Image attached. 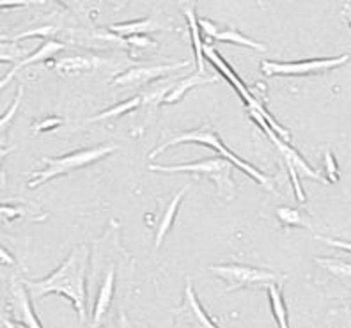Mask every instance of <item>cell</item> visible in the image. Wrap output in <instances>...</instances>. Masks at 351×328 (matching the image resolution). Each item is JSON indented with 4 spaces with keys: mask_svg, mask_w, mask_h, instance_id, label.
<instances>
[{
    "mask_svg": "<svg viewBox=\"0 0 351 328\" xmlns=\"http://www.w3.org/2000/svg\"><path fill=\"white\" fill-rule=\"evenodd\" d=\"M87 268H89V250L86 245H78L48 277L41 281L23 279V282L32 300H41L48 294L66 296L73 303L80 323H87Z\"/></svg>",
    "mask_w": 351,
    "mask_h": 328,
    "instance_id": "6da1fadb",
    "label": "cell"
},
{
    "mask_svg": "<svg viewBox=\"0 0 351 328\" xmlns=\"http://www.w3.org/2000/svg\"><path fill=\"white\" fill-rule=\"evenodd\" d=\"M184 142H197V144H202V145H208V148H211V150H215L219 154H222L223 158H227V160H231L232 163H234L238 169H240L241 172H245L247 176H250V178L256 181V183H259L261 187H265L268 192L271 194H277V190L274 188V179L270 178V176L263 174L261 171H257L256 167L250 165V163H247L245 160H241L240 156L236 153H232L229 148H227L226 144H223L222 137L219 135V133L215 132L211 126H201V128L197 130H190V132H183V133H178L176 137H172V139H169L167 142H163V144H160L158 148L154 151H151L149 153V158H154L158 156L160 153H163V151L171 150L172 145H178V144H184Z\"/></svg>",
    "mask_w": 351,
    "mask_h": 328,
    "instance_id": "7a4b0ae2",
    "label": "cell"
},
{
    "mask_svg": "<svg viewBox=\"0 0 351 328\" xmlns=\"http://www.w3.org/2000/svg\"><path fill=\"white\" fill-rule=\"evenodd\" d=\"M231 160L223 156L202 158L193 163H178V165H149V171L154 172H190L201 179H210L217 187L220 199L232 200L236 197V185L231 178Z\"/></svg>",
    "mask_w": 351,
    "mask_h": 328,
    "instance_id": "3957f363",
    "label": "cell"
},
{
    "mask_svg": "<svg viewBox=\"0 0 351 328\" xmlns=\"http://www.w3.org/2000/svg\"><path fill=\"white\" fill-rule=\"evenodd\" d=\"M117 150H119V145L116 144H101L95 145V148H87V150L73 151V153L62 154V156L57 158H43V163L47 167H45L43 171H38L30 176L29 187L36 188L39 185L50 181V179L71 174V172L78 171V169L89 167L90 163L99 162L101 158L116 153Z\"/></svg>",
    "mask_w": 351,
    "mask_h": 328,
    "instance_id": "277c9868",
    "label": "cell"
},
{
    "mask_svg": "<svg viewBox=\"0 0 351 328\" xmlns=\"http://www.w3.org/2000/svg\"><path fill=\"white\" fill-rule=\"evenodd\" d=\"M204 57H206V60H210L211 66H215V68L222 73V77L226 78L229 84H231V87L236 91V94H240V98L243 99L245 107L249 108V110H254V112H257V114H261L263 117L266 119V123L270 124V128L274 130V132L277 133L280 139H284V141H289V137H291L289 130L282 128V126H280V124H278L277 121L274 119V115L266 110V108L261 105V102H259V99H257L249 89H247V86H245L243 82H241V78L236 75L234 69L227 65L226 60L222 59V56H220L219 51L215 50V48L211 47V45H208V43H204Z\"/></svg>",
    "mask_w": 351,
    "mask_h": 328,
    "instance_id": "5b68a950",
    "label": "cell"
},
{
    "mask_svg": "<svg viewBox=\"0 0 351 328\" xmlns=\"http://www.w3.org/2000/svg\"><path fill=\"white\" fill-rule=\"evenodd\" d=\"M210 272L226 282L227 293L245 288H266L284 279V275L277 272L247 266V264H213L210 266Z\"/></svg>",
    "mask_w": 351,
    "mask_h": 328,
    "instance_id": "8992f818",
    "label": "cell"
},
{
    "mask_svg": "<svg viewBox=\"0 0 351 328\" xmlns=\"http://www.w3.org/2000/svg\"><path fill=\"white\" fill-rule=\"evenodd\" d=\"M350 60V56L323 57V59H304L293 62H277V60H263L261 71L266 77H307L316 73H325L328 69L344 66Z\"/></svg>",
    "mask_w": 351,
    "mask_h": 328,
    "instance_id": "52a82bcc",
    "label": "cell"
},
{
    "mask_svg": "<svg viewBox=\"0 0 351 328\" xmlns=\"http://www.w3.org/2000/svg\"><path fill=\"white\" fill-rule=\"evenodd\" d=\"M8 309L9 314H11V320L25 325L27 328H45L43 325H41V321H39L38 314L34 312L32 296H30L23 279H11V284H9Z\"/></svg>",
    "mask_w": 351,
    "mask_h": 328,
    "instance_id": "ba28073f",
    "label": "cell"
},
{
    "mask_svg": "<svg viewBox=\"0 0 351 328\" xmlns=\"http://www.w3.org/2000/svg\"><path fill=\"white\" fill-rule=\"evenodd\" d=\"M189 60L183 62H176V65H158V66H135V68L126 69L125 73H121L114 78V86L123 87H142L153 82H158L160 78L169 77L171 73L180 71V69L189 68Z\"/></svg>",
    "mask_w": 351,
    "mask_h": 328,
    "instance_id": "9c48e42d",
    "label": "cell"
},
{
    "mask_svg": "<svg viewBox=\"0 0 351 328\" xmlns=\"http://www.w3.org/2000/svg\"><path fill=\"white\" fill-rule=\"evenodd\" d=\"M180 316L183 318V321L190 325L192 328H220L213 323L210 316L206 314V311L202 309L201 302H199L195 290H193L192 282L186 281V288H184V300L183 305L180 307Z\"/></svg>",
    "mask_w": 351,
    "mask_h": 328,
    "instance_id": "30bf717a",
    "label": "cell"
},
{
    "mask_svg": "<svg viewBox=\"0 0 351 328\" xmlns=\"http://www.w3.org/2000/svg\"><path fill=\"white\" fill-rule=\"evenodd\" d=\"M199 25H201L202 34L206 38H211L215 41H222V43H232V45H240V47L252 48V50L257 51H265L266 45L257 43L254 39H250L249 36L241 34L240 30L236 29H219L217 23H213L211 20H199Z\"/></svg>",
    "mask_w": 351,
    "mask_h": 328,
    "instance_id": "8fae6325",
    "label": "cell"
},
{
    "mask_svg": "<svg viewBox=\"0 0 351 328\" xmlns=\"http://www.w3.org/2000/svg\"><path fill=\"white\" fill-rule=\"evenodd\" d=\"M114 291H116V270L114 266L107 270L103 282L99 284L98 296H96L95 309H93V323L90 328H99L101 327L105 316L108 314V309L112 305V298H114Z\"/></svg>",
    "mask_w": 351,
    "mask_h": 328,
    "instance_id": "7c38bea8",
    "label": "cell"
},
{
    "mask_svg": "<svg viewBox=\"0 0 351 328\" xmlns=\"http://www.w3.org/2000/svg\"><path fill=\"white\" fill-rule=\"evenodd\" d=\"M105 60L95 54H75V56H66L62 59L53 62V69L59 75H77V73H86L90 69H96L101 66Z\"/></svg>",
    "mask_w": 351,
    "mask_h": 328,
    "instance_id": "4fadbf2b",
    "label": "cell"
},
{
    "mask_svg": "<svg viewBox=\"0 0 351 328\" xmlns=\"http://www.w3.org/2000/svg\"><path fill=\"white\" fill-rule=\"evenodd\" d=\"M217 80H219V78L213 77V75H208L206 71H195L192 73V75H189V77H180L178 82L174 84V87L171 89V93L165 96L163 103H169V105H171V103L180 102L184 94L189 93L190 89H193V87L204 86V84H215Z\"/></svg>",
    "mask_w": 351,
    "mask_h": 328,
    "instance_id": "5bb4252c",
    "label": "cell"
},
{
    "mask_svg": "<svg viewBox=\"0 0 351 328\" xmlns=\"http://www.w3.org/2000/svg\"><path fill=\"white\" fill-rule=\"evenodd\" d=\"M184 18H186V23H189L190 38H192V47L195 51V66H197V71H206V57H204V41H202L201 34V25H199L197 14H195V9L192 5H186L183 9Z\"/></svg>",
    "mask_w": 351,
    "mask_h": 328,
    "instance_id": "9a60e30c",
    "label": "cell"
},
{
    "mask_svg": "<svg viewBox=\"0 0 351 328\" xmlns=\"http://www.w3.org/2000/svg\"><path fill=\"white\" fill-rule=\"evenodd\" d=\"M162 29L163 25H160L154 18H142V20H133V22L116 23V25H110L108 30L116 32L121 38H132V36H146Z\"/></svg>",
    "mask_w": 351,
    "mask_h": 328,
    "instance_id": "2e32d148",
    "label": "cell"
},
{
    "mask_svg": "<svg viewBox=\"0 0 351 328\" xmlns=\"http://www.w3.org/2000/svg\"><path fill=\"white\" fill-rule=\"evenodd\" d=\"M189 188H190L189 185L181 188L180 192L172 197V200L169 202L167 208H165V213H163V218H162V222H160L158 231H156V238H154V248L162 247L163 239H165L167 233L171 231L172 224H174V218H176V215H178V209H180L181 200H183L184 194H186V190H189Z\"/></svg>",
    "mask_w": 351,
    "mask_h": 328,
    "instance_id": "e0dca14e",
    "label": "cell"
},
{
    "mask_svg": "<svg viewBox=\"0 0 351 328\" xmlns=\"http://www.w3.org/2000/svg\"><path fill=\"white\" fill-rule=\"evenodd\" d=\"M266 293H268L271 314H274L278 328H289V316H287V307H286V302H284L280 285H277V282L266 285Z\"/></svg>",
    "mask_w": 351,
    "mask_h": 328,
    "instance_id": "ac0fdd59",
    "label": "cell"
},
{
    "mask_svg": "<svg viewBox=\"0 0 351 328\" xmlns=\"http://www.w3.org/2000/svg\"><path fill=\"white\" fill-rule=\"evenodd\" d=\"M66 50V45L60 43V41H56V39H47L41 47L38 48V50H34L32 54H29V56L25 57V59L20 62V65H14L18 69L25 68V66H30V65H36V62H45V60L51 59V57L56 56V54H59V51Z\"/></svg>",
    "mask_w": 351,
    "mask_h": 328,
    "instance_id": "d6986e66",
    "label": "cell"
},
{
    "mask_svg": "<svg viewBox=\"0 0 351 328\" xmlns=\"http://www.w3.org/2000/svg\"><path fill=\"white\" fill-rule=\"evenodd\" d=\"M29 56V51L13 39L4 38L0 41V62L4 65H20L25 57Z\"/></svg>",
    "mask_w": 351,
    "mask_h": 328,
    "instance_id": "ffe728a7",
    "label": "cell"
},
{
    "mask_svg": "<svg viewBox=\"0 0 351 328\" xmlns=\"http://www.w3.org/2000/svg\"><path fill=\"white\" fill-rule=\"evenodd\" d=\"M62 8H66L69 13L77 14L78 18L90 20L96 16L99 9V0H57Z\"/></svg>",
    "mask_w": 351,
    "mask_h": 328,
    "instance_id": "44dd1931",
    "label": "cell"
},
{
    "mask_svg": "<svg viewBox=\"0 0 351 328\" xmlns=\"http://www.w3.org/2000/svg\"><path fill=\"white\" fill-rule=\"evenodd\" d=\"M314 263H317L323 270L332 273L339 281L351 282V263L346 261L334 259V257H314Z\"/></svg>",
    "mask_w": 351,
    "mask_h": 328,
    "instance_id": "7402d4cb",
    "label": "cell"
},
{
    "mask_svg": "<svg viewBox=\"0 0 351 328\" xmlns=\"http://www.w3.org/2000/svg\"><path fill=\"white\" fill-rule=\"evenodd\" d=\"M138 107H142V96H141V94H138V96H135V98H130V99H126V102L119 103V105H116V107L103 110L101 114L95 115V117H90L89 123H98V121L110 119V117H119V115L128 114V112L135 110V108H138Z\"/></svg>",
    "mask_w": 351,
    "mask_h": 328,
    "instance_id": "603a6c76",
    "label": "cell"
},
{
    "mask_svg": "<svg viewBox=\"0 0 351 328\" xmlns=\"http://www.w3.org/2000/svg\"><path fill=\"white\" fill-rule=\"evenodd\" d=\"M22 98H23V86H20L18 87L16 94H14V99L13 103H11V107H9L4 114L0 115V139L4 137V133L8 132V128L11 126V123H13L14 115L18 114V108H20V105H22Z\"/></svg>",
    "mask_w": 351,
    "mask_h": 328,
    "instance_id": "cb8c5ba5",
    "label": "cell"
},
{
    "mask_svg": "<svg viewBox=\"0 0 351 328\" xmlns=\"http://www.w3.org/2000/svg\"><path fill=\"white\" fill-rule=\"evenodd\" d=\"M277 217L278 220L286 224V226H293V227H311L307 218L295 208H278L277 209Z\"/></svg>",
    "mask_w": 351,
    "mask_h": 328,
    "instance_id": "d4e9b609",
    "label": "cell"
},
{
    "mask_svg": "<svg viewBox=\"0 0 351 328\" xmlns=\"http://www.w3.org/2000/svg\"><path fill=\"white\" fill-rule=\"evenodd\" d=\"M56 32H57V27L45 25V27H38V29L25 30V32H22V34H16L9 39H13V41H22V39H27V38H50V36H53Z\"/></svg>",
    "mask_w": 351,
    "mask_h": 328,
    "instance_id": "484cf974",
    "label": "cell"
},
{
    "mask_svg": "<svg viewBox=\"0 0 351 328\" xmlns=\"http://www.w3.org/2000/svg\"><path fill=\"white\" fill-rule=\"evenodd\" d=\"M62 124V119L60 117H47L43 121H38V123L32 124V132L34 133H43V132H50V130L57 128Z\"/></svg>",
    "mask_w": 351,
    "mask_h": 328,
    "instance_id": "4316f807",
    "label": "cell"
},
{
    "mask_svg": "<svg viewBox=\"0 0 351 328\" xmlns=\"http://www.w3.org/2000/svg\"><path fill=\"white\" fill-rule=\"evenodd\" d=\"M325 167H326V174H328V181L330 183H335L339 179V172H337V162H335L334 154L326 151L325 153Z\"/></svg>",
    "mask_w": 351,
    "mask_h": 328,
    "instance_id": "83f0119b",
    "label": "cell"
},
{
    "mask_svg": "<svg viewBox=\"0 0 351 328\" xmlns=\"http://www.w3.org/2000/svg\"><path fill=\"white\" fill-rule=\"evenodd\" d=\"M32 4H45V0H0V9L27 8Z\"/></svg>",
    "mask_w": 351,
    "mask_h": 328,
    "instance_id": "f1b7e54d",
    "label": "cell"
},
{
    "mask_svg": "<svg viewBox=\"0 0 351 328\" xmlns=\"http://www.w3.org/2000/svg\"><path fill=\"white\" fill-rule=\"evenodd\" d=\"M317 242H323L330 247L341 248V250H346L351 254V239H335V238H325V236H316Z\"/></svg>",
    "mask_w": 351,
    "mask_h": 328,
    "instance_id": "f546056e",
    "label": "cell"
},
{
    "mask_svg": "<svg viewBox=\"0 0 351 328\" xmlns=\"http://www.w3.org/2000/svg\"><path fill=\"white\" fill-rule=\"evenodd\" d=\"M22 215V211L14 206H0V220L11 222Z\"/></svg>",
    "mask_w": 351,
    "mask_h": 328,
    "instance_id": "4dcf8cb0",
    "label": "cell"
},
{
    "mask_svg": "<svg viewBox=\"0 0 351 328\" xmlns=\"http://www.w3.org/2000/svg\"><path fill=\"white\" fill-rule=\"evenodd\" d=\"M18 71H20V69H18L16 66H13V68L9 69L8 73H5L4 77L0 78V93H2V91H4L5 87L9 86V84H11V80H13V78H14V75H16Z\"/></svg>",
    "mask_w": 351,
    "mask_h": 328,
    "instance_id": "1f68e13d",
    "label": "cell"
},
{
    "mask_svg": "<svg viewBox=\"0 0 351 328\" xmlns=\"http://www.w3.org/2000/svg\"><path fill=\"white\" fill-rule=\"evenodd\" d=\"M0 264H5V266H13L14 264V257L4 247H0Z\"/></svg>",
    "mask_w": 351,
    "mask_h": 328,
    "instance_id": "d6a6232c",
    "label": "cell"
},
{
    "mask_svg": "<svg viewBox=\"0 0 351 328\" xmlns=\"http://www.w3.org/2000/svg\"><path fill=\"white\" fill-rule=\"evenodd\" d=\"M0 323H2V327L4 328H27L25 325L18 323V321L11 320V318H5V316H2V318H0Z\"/></svg>",
    "mask_w": 351,
    "mask_h": 328,
    "instance_id": "836d02e7",
    "label": "cell"
},
{
    "mask_svg": "<svg viewBox=\"0 0 351 328\" xmlns=\"http://www.w3.org/2000/svg\"><path fill=\"white\" fill-rule=\"evenodd\" d=\"M13 151V148H5V150H0V165H2V162H4V158L8 156L9 153Z\"/></svg>",
    "mask_w": 351,
    "mask_h": 328,
    "instance_id": "e575fe53",
    "label": "cell"
},
{
    "mask_svg": "<svg viewBox=\"0 0 351 328\" xmlns=\"http://www.w3.org/2000/svg\"><path fill=\"white\" fill-rule=\"evenodd\" d=\"M119 328H128V325H126V320H125V316H121V327Z\"/></svg>",
    "mask_w": 351,
    "mask_h": 328,
    "instance_id": "d590c367",
    "label": "cell"
},
{
    "mask_svg": "<svg viewBox=\"0 0 351 328\" xmlns=\"http://www.w3.org/2000/svg\"><path fill=\"white\" fill-rule=\"evenodd\" d=\"M344 236H348V238H351V231H346V233H343Z\"/></svg>",
    "mask_w": 351,
    "mask_h": 328,
    "instance_id": "8d00e7d4",
    "label": "cell"
}]
</instances>
